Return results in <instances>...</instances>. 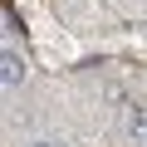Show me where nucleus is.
<instances>
[{
  "label": "nucleus",
  "mask_w": 147,
  "mask_h": 147,
  "mask_svg": "<svg viewBox=\"0 0 147 147\" xmlns=\"http://www.w3.org/2000/svg\"><path fill=\"white\" fill-rule=\"evenodd\" d=\"M123 123H127V137H137V142H147V103H132Z\"/></svg>",
  "instance_id": "obj_2"
},
{
  "label": "nucleus",
  "mask_w": 147,
  "mask_h": 147,
  "mask_svg": "<svg viewBox=\"0 0 147 147\" xmlns=\"http://www.w3.org/2000/svg\"><path fill=\"white\" fill-rule=\"evenodd\" d=\"M0 79H5V88H20V84H25V59H20L15 49L0 54Z\"/></svg>",
  "instance_id": "obj_1"
},
{
  "label": "nucleus",
  "mask_w": 147,
  "mask_h": 147,
  "mask_svg": "<svg viewBox=\"0 0 147 147\" xmlns=\"http://www.w3.org/2000/svg\"><path fill=\"white\" fill-rule=\"evenodd\" d=\"M30 147H64V142H54V137H34Z\"/></svg>",
  "instance_id": "obj_3"
}]
</instances>
